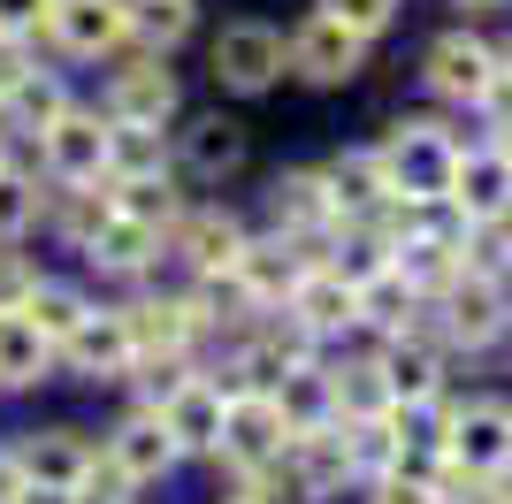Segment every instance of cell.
Listing matches in <instances>:
<instances>
[{"mask_svg": "<svg viewBox=\"0 0 512 504\" xmlns=\"http://www.w3.org/2000/svg\"><path fill=\"white\" fill-rule=\"evenodd\" d=\"M383 176L398 199H451V168H459V146H451L436 123H398L383 138Z\"/></svg>", "mask_w": 512, "mask_h": 504, "instance_id": "obj_1", "label": "cell"}, {"mask_svg": "<svg viewBox=\"0 0 512 504\" xmlns=\"http://www.w3.org/2000/svg\"><path fill=\"white\" fill-rule=\"evenodd\" d=\"M436 314H444V336L451 344H467V352H482V344H497V336L512 329V306H505V283L497 275H459L451 291H436L428 298Z\"/></svg>", "mask_w": 512, "mask_h": 504, "instance_id": "obj_2", "label": "cell"}, {"mask_svg": "<svg viewBox=\"0 0 512 504\" xmlns=\"http://www.w3.org/2000/svg\"><path fill=\"white\" fill-rule=\"evenodd\" d=\"M283 31H268V23H222V39H214V84L222 92H268V84L283 77Z\"/></svg>", "mask_w": 512, "mask_h": 504, "instance_id": "obj_3", "label": "cell"}, {"mask_svg": "<svg viewBox=\"0 0 512 504\" xmlns=\"http://www.w3.org/2000/svg\"><path fill=\"white\" fill-rule=\"evenodd\" d=\"M214 451L237 466V482L260 474V466H276L283 451H291V428H283L276 398H230V413H222V443H214Z\"/></svg>", "mask_w": 512, "mask_h": 504, "instance_id": "obj_4", "label": "cell"}, {"mask_svg": "<svg viewBox=\"0 0 512 504\" xmlns=\"http://www.w3.org/2000/svg\"><path fill=\"white\" fill-rule=\"evenodd\" d=\"M360 54H367V39L360 31H344V23H329V16H306L291 39H283V62L299 69L306 84H344V77H360Z\"/></svg>", "mask_w": 512, "mask_h": 504, "instance_id": "obj_5", "label": "cell"}, {"mask_svg": "<svg viewBox=\"0 0 512 504\" xmlns=\"http://www.w3.org/2000/svg\"><path fill=\"white\" fill-rule=\"evenodd\" d=\"M451 466H467V474H512V405L474 398L467 413H451Z\"/></svg>", "mask_w": 512, "mask_h": 504, "instance_id": "obj_6", "label": "cell"}, {"mask_svg": "<svg viewBox=\"0 0 512 504\" xmlns=\"http://www.w3.org/2000/svg\"><path fill=\"white\" fill-rule=\"evenodd\" d=\"M54 46L62 54H115L130 39V0H54V16H46Z\"/></svg>", "mask_w": 512, "mask_h": 504, "instance_id": "obj_7", "label": "cell"}, {"mask_svg": "<svg viewBox=\"0 0 512 504\" xmlns=\"http://www.w3.org/2000/svg\"><path fill=\"white\" fill-rule=\"evenodd\" d=\"M176 115V69L161 54H138L107 84V123H169Z\"/></svg>", "mask_w": 512, "mask_h": 504, "instance_id": "obj_8", "label": "cell"}, {"mask_svg": "<svg viewBox=\"0 0 512 504\" xmlns=\"http://www.w3.org/2000/svg\"><path fill=\"white\" fill-rule=\"evenodd\" d=\"M428 92H436V100H482V92H490V77H497V54L482 39H474V31H444V39L428 46Z\"/></svg>", "mask_w": 512, "mask_h": 504, "instance_id": "obj_9", "label": "cell"}, {"mask_svg": "<svg viewBox=\"0 0 512 504\" xmlns=\"http://www.w3.org/2000/svg\"><path fill=\"white\" fill-rule=\"evenodd\" d=\"M62 359H69V367H77L85 382H123L130 367H138L130 321H123V314H100V306H92V314L77 321V336L62 344Z\"/></svg>", "mask_w": 512, "mask_h": 504, "instance_id": "obj_10", "label": "cell"}, {"mask_svg": "<svg viewBox=\"0 0 512 504\" xmlns=\"http://www.w3.org/2000/svg\"><path fill=\"white\" fill-rule=\"evenodd\" d=\"M39 146H46V176H54V184H100L107 176V123L100 115H77V107H69Z\"/></svg>", "mask_w": 512, "mask_h": 504, "instance_id": "obj_11", "label": "cell"}, {"mask_svg": "<svg viewBox=\"0 0 512 504\" xmlns=\"http://www.w3.org/2000/svg\"><path fill=\"white\" fill-rule=\"evenodd\" d=\"M321 184H329V214H344V222H383V207L398 199L383 176V153H344V161L321 168Z\"/></svg>", "mask_w": 512, "mask_h": 504, "instance_id": "obj_12", "label": "cell"}, {"mask_svg": "<svg viewBox=\"0 0 512 504\" xmlns=\"http://www.w3.org/2000/svg\"><path fill=\"white\" fill-rule=\"evenodd\" d=\"M451 199H459V214H467L474 230L497 222V214H512V168H505V153H497V146H459Z\"/></svg>", "mask_w": 512, "mask_h": 504, "instance_id": "obj_13", "label": "cell"}, {"mask_svg": "<svg viewBox=\"0 0 512 504\" xmlns=\"http://www.w3.org/2000/svg\"><path fill=\"white\" fill-rule=\"evenodd\" d=\"M169 252H184L199 275H230V260L245 252V230H237V214L222 207H192L169 222Z\"/></svg>", "mask_w": 512, "mask_h": 504, "instance_id": "obj_14", "label": "cell"}, {"mask_svg": "<svg viewBox=\"0 0 512 504\" xmlns=\"http://www.w3.org/2000/svg\"><path fill=\"white\" fill-rule=\"evenodd\" d=\"M222 413H230V405H222V390H214L207 375L184 382V390L161 405V428H169L176 459H184V451H214V443H222Z\"/></svg>", "mask_w": 512, "mask_h": 504, "instance_id": "obj_15", "label": "cell"}, {"mask_svg": "<svg viewBox=\"0 0 512 504\" xmlns=\"http://www.w3.org/2000/svg\"><path fill=\"white\" fill-rule=\"evenodd\" d=\"M283 314L299 321L306 336H337V329H360V291H352V283H337L329 268H314L299 291H291V306H283Z\"/></svg>", "mask_w": 512, "mask_h": 504, "instance_id": "obj_16", "label": "cell"}, {"mask_svg": "<svg viewBox=\"0 0 512 504\" xmlns=\"http://www.w3.org/2000/svg\"><path fill=\"white\" fill-rule=\"evenodd\" d=\"M92 459H100V451L85 443V428H39V436L23 443V474L46 482V489H77Z\"/></svg>", "mask_w": 512, "mask_h": 504, "instance_id": "obj_17", "label": "cell"}, {"mask_svg": "<svg viewBox=\"0 0 512 504\" xmlns=\"http://www.w3.org/2000/svg\"><path fill=\"white\" fill-rule=\"evenodd\" d=\"M107 459L123 466L130 482H161L176 466V443H169V428H161V413H130L115 436H107Z\"/></svg>", "mask_w": 512, "mask_h": 504, "instance_id": "obj_18", "label": "cell"}, {"mask_svg": "<svg viewBox=\"0 0 512 504\" xmlns=\"http://www.w3.org/2000/svg\"><path fill=\"white\" fill-rule=\"evenodd\" d=\"M184 168H192L199 184L237 176V168H245V123H230V115H199V123L184 130Z\"/></svg>", "mask_w": 512, "mask_h": 504, "instance_id": "obj_19", "label": "cell"}, {"mask_svg": "<svg viewBox=\"0 0 512 504\" xmlns=\"http://www.w3.org/2000/svg\"><path fill=\"white\" fill-rule=\"evenodd\" d=\"M153 252H161V230H153V222H130V214H107L100 230L85 237V260H92V268H107V275L153 268Z\"/></svg>", "mask_w": 512, "mask_h": 504, "instance_id": "obj_20", "label": "cell"}, {"mask_svg": "<svg viewBox=\"0 0 512 504\" xmlns=\"http://www.w3.org/2000/svg\"><path fill=\"white\" fill-rule=\"evenodd\" d=\"M169 176L161 123H107V184H153Z\"/></svg>", "mask_w": 512, "mask_h": 504, "instance_id": "obj_21", "label": "cell"}, {"mask_svg": "<svg viewBox=\"0 0 512 504\" xmlns=\"http://www.w3.org/2000/svg\"><path fill=\"white\" fill-rule=\"evenodd\" d=\"M276 222H283V237H314V230H329L337 214H329V184H321V168H291V176H276Z\"/></svg>", "mask_w": 512, "mask_h": 504, "instance_id": "obj_22", "label": "cell"}, {"mask_svg": "<svg viewBox=\"0 0 512 504\" xmlns=\"http://www.w3.org/2000/svg\"><path fill=\"white\" fill-rule=\"evenodd\" d=\"M268 398H276V413H283V428H291V436H306V428H337V420H329V413H337V390H329V375H321V367H291Z\"/></svg>", "mask_w": 512, "mask_h": 504, "instance_id": "obj_23", "label": "cell"}, {"mask_svg": "<svg viewBox=\"0 0 512 504\" xmlns=\"http://www.w3.org/2000/svg\"><path fill=\"white\" fill-rule=\"evenodd\" d=\"M383 367V382H390V405H421V398H436V375H444V359H436V344H421V336H390V352L375 359Z\"/></svg>", "mask_w": 512, "mask_h": 504, "instance_id": "obj_24", "label": "cell"}, {"mask_svg": "<svg viewBox=\"0 0 512 504\" xmlns=\"http://www.w3.org/2000/svg\"><path fill=\"white\" fill-rule=\"evenodd\" d=\"M46 359H54V344H46L31 321L0 314V390H31V382H46Z\"/></svg>", "mask_w": 512, "mask_h": 504, "instance_id": "obj_25", "label": "cell"}, {"mask_svg": "<svg viewBox=\"0 0 512 504\" xmlns=\"http://www.w3.org/2000/svg\"><path fill=\"white\" fill-rule=\"evenodd\" d=\"M0 115H8L16 130H31V138H46V130L69 115V100H62V84H54V77L31 69V77H16L8 92H0Z\"/></svg>", "mask_w": 512, "mask_h": 504, "instance_id": "obj_26", "label": "cell"}, {"mask_svg": "<svg viewBox=\"0 0 512 504\" xmlns=\"http://www.w3.org/2000/svg\"><path fill=\"white\" fill-rule=\"evenodd\" d=\"M85 314H92V306H85L77 291H62V283H39V291H31V306H23V321H31V329H39L54 352L77 336V321H85Z\"/></svg>", "mask_w": 512, "mask_h": 504, "instance_id": "obj_27", "label": "cell"}, {"mask_svg": "<svg viewBox=\"0 0 512 504\" xmlns=\"http://www.w3.org/2000/svg\"><path fill=\"white\" fill-rule=\"evenodd\" d=\"M329 390H337V413L352 420H383L390 413V382L375 359H360V367H344V375H329Z\"/></svg>", "mask_w": 512, "mask_h": 504, "instance_id": "obj_28", "label": "cell"}, {"mask_svg": "<svg viewBox=\"0 0 512 504\" xmlns=\"http://www.w3.org/2000/svg\"><path fill=\"white\" fill-rule=\"evenodd\" d=\"M192 31V0H130V39H146L153 54H169Z\"/></svg>", "mask_w": 512, "mask_h": 504, "instance_id": "obj_29", "label": "cell"}, {"mask_svg": "<svg viewBox=\"0 0 512 504\" xmlns=\"http://www.w3.org/2000/svg\"><path fill=\"white\" fill-rule=\"evenodd\" d=\"M31 222H46V191H39V176L0 168V245H8V237H23Z\"/></svg>", "mask_w": 512, "mask_h": 504, "instance_id": "obj_30", "label": "cell"}, {"mask_svg": "<svg viewBox=\"0 0 512 504\" xmlns=\"http://www.w3.org/2000/svg\"><path fill=\"white\" fill-rule=\"evenodd\" d=\"M321 16L344 23V31H360V39H383L390 23H398V0H321Z\"/></svg>", "mask_w": 512, "mask_h": 504, "instance_id": "obj_31", "label": "cell"}, {"mask_svg": "<svg viewBox=\"0 0 512 504\" xmlns=\"http://www.w3.org/2000/svg\"><path fill=\"white\" fill-rule=\"evenodd\" d=\"M130 489H138V482H130L115 459H92V466H85V482L69 489V504H130Z\"/></svg>", "mask_w": 512, "mask_h": 504, "instance_id": "obj_32", "label": "cell"}, {"mask_svg": "<svg viewBox=\"0 0 512 504\" xmlns=\"http://www.w3.org/2000/svg\"><path fill=\"white\" fill-rule=\"evenodd\" d=\"M46 275L23 260V252H0V314H23L31 306V291H39Z\"/></svg>", "mask_w": 512, "mask_h": 504, "instance_id": "obj_33", "label": "cell"}, {"mask_svg": "<svg viewBox=\"0 0 512 504\" xmlns=\"http://www.w3.org/2000/svg\"><path fill=\"white\" fill-rule=\"evenodd\" d=\"M46 16H54V0H0V39H39Z\"/></svg>", "mask_w": 512, "mask_h": 504, "instance_id": "obj_34", "label": "cell"}, {"mask_svg": "<svg viewBox=\"0 0 512 504\" xmlns=\"http://www.w3.org/2000/svg\"><path fill=\"white\" fill-rule=\"evenodd\" d=\"M474 107H482V123H490V130H497V146H505V138H512V69H497L490 92H482Z\"/></svg>", "mask_w": 512, "mask_h": 504, "instance_id": "obj_35", "label": "cell"}, {"mask_svg": "<svg viewBox=\"0 0 512 504\" xmlns=\"http://www.w3.org/2000/svg\"><path fill=\"white\" fill-rule=\"evenodd\" d=\"M367 504H444V489H428V482H406V474H390V482H375V497Z\"/></svg>", "mask_w": 512, "mask_h": 504, "instance_id": "obj_36", "label": "cell"}, {"mask_svg": "<svg viewBox=\"0 0 512 504\" xmlns=\"http://www.w3.org/2000/svg\"><path fill=\"white\" fill-rule=\"evenodd\" d=\"M444 504H512V489H497L490 474H474L467 489H444Z\"/></svg>", "mask_w": 512, "mask_h": 504, "instance_id": "obj_37", "label": "cell"}, {"mask_svg": "<svg viewBox=\"0 0 512 504\" xmlns=\"http://www.w3.org/2000/svg\"><path fill=\"white\" fill-rule=\"evenodd\" d=\"M31 474H23V451H0V504H23Z\"/></svg>", "mask_w": 512, "mask_h": 504, "instance_id": "obj_38", "label": "cell"}, {"mask_svg": "<svg viewBox=\"0 0 512 504\" xmlns=\"http://www.w3.org/2000/svg\"><path fill=\"white\" fill-rule=\"evenodd\" d=\"M459 8H505V0H459Z\"/></svg>", "mask_w": 512, "mask_h": 504, "instance_id": "obj_39", "label": "cell"}, {"mask_svg": "<svg viewBox=\"0 0 512 504\" xmlns=\"http://www.w3.org/2000/svg\"><path fill=\"white\" fill-rule=\"evenodd\" d=\"M497 153H505V168H512V138H505V146H497Z\"/></svg>", "mask_w": 512, "mask_h": 504, "instance_id": "obj_40", "label": "cell"}, {"mask_svg": "<svg viewBox=\"0 0 512 504\" xmlns=\"http://www.w3.org/2000/svg\"><path fill=\"white\" fill-rule=\"evenodd\" d=\"M0 168H8V153H0Z\"/></svg>", "mask_w": 512, "mask_h": 504, "instance_id": "obj_41", "label": "cell"}, {"mask_svg": "<svg viewBox=\"0 0 512 504\" xmlns=\"http://www.w3.org/2000/svg\"><path fill=\"white\" fill-rule=\"evenodd\" d=\"M230 504H245V497H230Z\"/></svg>", "mask_w": 512, "mask_h": 504, "instance_id": "obj_42", "label": "cell"}]
</instances>
